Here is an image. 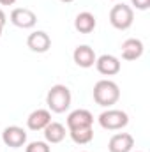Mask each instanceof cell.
Here are the masks:
<instances>
[{
    "instance_id": "obj_1",
    "label": "cell",
    "mask_w": 150,
    "mask_h": 152,
    "mask_svg": "<svg viewBox=\"0 0 150 152\" xmlns=\"http://www.w3.org/2000/svg\"><path fill=\"white\" fill-rule=\"evenodd\" d=\"M92 96H94V101L99 106L110 108V106H113L120 99V88H118V85L115 81H111V80H99L94 85Z\"/></svg>"
},
{
    "instance_id": "obj_2",
    "label": "cell",
    "mask_w": 150,
    "mask_h": 152,
    "mask_svg": "<svg viewBox=\"0 0 150 152\" xmlns=\"http://www.w3.org/2000/svg\"><path fill=\"white\" fill-rule=\"evenodd\" d=\"M71 101H73L71 90H69V87H66L62 83H57V85H53L48 90L46 104H48L50 112H53V113H64V112H67L69 106H71Z\"/></svg>"
},
{
    "instance_id": "obj_3",
    "label": "cell",
    "mask_w": 150,
    "mask_h": 152,
    "mask_svg": "<svg viewBox=\"0 0 150 152\" xmlns=\"http://www.w3.org/2000/svg\"><path fill=\"white\" fill-rule=\"evenodd\" d=\"M134 21V11L127 4H117L110 11V23L117 30H127Z\"/></svg>"
},
{
    "instance_id": "obj_4",
    "label": "cell",
    "mask_w": 150,
    "mask_h": 152,
    "mask_svg": "<svg viewBox=\"0 0 150 152\" xmlns=\"http://www.w3.org/2000/svg\"><path fill=\"white\" fill-rule=\"evenodd\" d=\"M99 126L106 131H118L129 124V115L122 110H104L99 115Z\"/></svg>"
},
{
    "instance_id": "obj_5",
    "label": "cell",
    "mask_w": 150,
    "mask_h": 152,
    "mask_svg": "<svg viewBox=\"0 0 150 152\" xmlns=\"http://www.w3.org/2000/svg\"><path fill=\"white\" fill-rule=\"evenodd\" d=\"M9 20H11V23H12L14 27H18V28H32V27H36V23H37L36 12L30 11V9H27V7H16V9H12Z\"/></svg>"
},
{
    "instance_id": "obj_6",
    "label": "cell",
    "mask_w": 150,
    "mask_h": 152,
    "mask_svg": "<svg viewBox=\"0 0 150 152\" xmlns=\"http://www.w3.org/2000/svg\"><path fill=\"white\" fill-rule=\"evenodd\" d=\"M2 142L11 149H20L27 143V131L20 126H9L2 133Z\"/></svg>"
},
{
    "instance_id": "obj_7",
    "label": "cell",
    "mask_w": 150,
    "mask_h": 152,
    "mask_svg": "<svg viewBox=\"0 0 150 152\" xmlns=\"http://www.w3.org/2000/svg\"><path fill=\"white\" fill-rule=\"evenodd\" d=\"M94 126V115L88 110H74L67 115V129L74 131V129H83V127H92Z\"/></svg>"
},
{
    "instance_id": "obj_8",
    "label": "cell",
    "mask_w": 150,
    "mask_h": 152,
    "mask_svg": "<svg viewBox=\"0 0 150 152\" xmlns=\"http://www.w3.org/2000/svg\"><path fill=\"white\" fill-rule=\"evenodd\" d=\"M73 60L78 67H83V69H88L95 64L97 60V55L94 51V48H90L88 44H79L76 46V50L73 51Z\"/></svg>"
},
{
    "instance_id": "obj_9",
    "label": "cell",
    "mask_w": 150,
    "mask_h": 152,
    "mask_svg": "<svg viewBox=\"0 0 150 152\" xmlns=\"http://www.w3.org/2000/svg\"><path fill=\"white\" fill-rule=\"evenodd\" d=\"M95 67H97V71L101 73V75L104 76H115L120 73V60L115 57V55H101V57H97V60H95V64H94Z\"/></svg>"
},
{
    "instance_id": "obj_10",
    "label": "cell",
    "mask_w": 150,
    "mask_h": 152,
    "mask_svg": "<svg viewBox=\"0 0 150 152\" xmlns=\"http://www.w3.org/2000/svg\"><path fill=\"white\" fill-rule=\"evenodd\" d=\"M27 46L34 53H46L51 48V37L44 30H36L27 37Z\"/></svg>"
},
{
    "instance_id": "obj_11",
    "label": "cell",
    "mask_w": 150,
    "mask_h": 152,
    "mask_svg": "<svg viewBox=\"0 0 150 152\" xmlns=\"http://www.w3.org/2000/svg\"><path fill=\"white\" fill-rule=\"evenodd\" d=\"M134 147V138L129 133H117L110 138L108 151L110 152H131Z\"/></svg>"
},
{
    "instance_id": "obj_12",
    "label": "cell",
    "mask_w": 150,
    "mask_h": 152,
    "mask_svg": "<svg viewBox=\"0 0 150 152\" xmlns=\"http://www.w3.org/2000/svg\"><path fill=\"white\" fill-rule=\"evenodd\" d=\"M122 58L124 60H138L141 55H143V51H145V46H143V42L140 41V39H125L124 42H122Z\"/></svg>"
},
{
    "instance_id": "obj_13",
    "label": "cell",
    "mask_w": 150,
    "mask_h": 152,
    "mask_svg": "<svg viewBox=\"0 0 150 152\" xmlns=\"http://www.w3.org/2000/svg\"><path fill=\"white\" fill-rule=\"evenodd\" d=\"M50 122H51V112L50 110H42V108L34 110L27 118V126H28L30 131H42Z\"/></svg>"
},
{
    "instance_id": "obj_14",
    "label": "cell",
    "mask_w": 150,
    "mask_h": 152,
    "mask_svg": "<svg viewBox=\"0 0 150 152\" xmlns=\"http://www.w3.org/2000/svg\"><path fill=\"white\" fill-rule=\"evenodd\" d=\"M95 25H97L95 16H94L92 12H88V11L79 12L74 20V28L79 34H90V32H94Z\"/></svg>"
},
{
    "instance_id": "obj_15",
    "label": "cell",
    "mask_w": 150,
    "mask_h": 152,
    "mask_svg": "<svg viewBox=\"0 0 150 152\" xmlns=\"http://www.w3.org/2000/svg\"><path fill=\"white\" fill-rule=\"evenodd\" d=\"M44 140L46 143H60L64 138H66V127L60 124V122H50L44 129Z\"/></svg>"
},
{
    "instance_id": "obj_16",
    "label": "cell",
    "mask_w": 150,
    "mask_h": 152,
    "mask_svg": "<svg viewBox=\"0 0 150 152\" xmlns=\"http://www.w3.org/2000/svg\"><path fill=\"white\" fill-rule=\"evenodd\" d=\"M71 134V140L78 143V145H87L94 140V129L92 127H83V129H74V131H69Z\"/></svg>"
},
{
    "instance_id": "obj_17",
    "label": "cell",
    "mask_w": 150,
    "mask_h": 152,
    "mask_svg": "<svg viewBox=\"0 0 150 152\" xmlns=\"http://www.w3.org/2000/svg\"><path fill=\"white\" fill-rule=\"evenodd\" d=\"M25 152H51V149H50V143L46 142H30L25 147Z\"/></svg>"
},
{
    "instance_id": "obj_18",
    "label": "cell",
    "mask_w": 150,
    "mask_h": 152,
    "mask_svg": "<svg viewBox=\"0 0 150 152\" xmlns=\"http://www.w3.org/2000/svg\"><path fill=\"white\" fill-rule=\"evenodd\" d=\"M131 4H133L138 11H147L150 7V0H131Z\"/></svg>"
},
{
    "instance_id": "obj_19",
    "label": "cell",
    "mask_w": 150,
    "mask_h": 152,
    "mask_svg": "<svg viewBox=\"0 0 150 152\" xmlns=\"http://www.w3.org/2000/svg\"><path fill=\"white\" fill-rule=\"evenodd\" d=\"M5 21H7V16H5V12H4V11L0 9V37H2V32H4Z\"/></svg>"
},
{
    "instance_id": "obj_20",
    "label": "cell",
    "mask_w": 150,
    "mask_h": 152,
    "mask_svg": "<svg viewBox=\"0 0 150 152\" xmlns=\"http://www.w3.org/2000/svg\"><path fill=\"white\" fill-rule=\"evenodd\" d=\"M16 4V0H0V5H12Z\"/></svg>"
},
{
    "instance_id": "obj_21",
    "label": "cell",
    "mask_w": 150,
    "mask_h": 152,
    "mask_svg": "<svg viewBox=\"0 0 150 152\" xmlns=\"http://www.w3.org/2000/svg\"><path fill=\"white\" fill-rule=\"evenodd\" d=\"M60 2H64V4H71V2H74V0H60Z\"/></svg>"
},
{
    "instance_id": "obj_22",
    "label": "cell",
    "mask_w": 150,
    "mask_h": 152,
    "mask_svg": "<svg viewBox=\"0 0 150 152\" xmlns=\"http://www.w3.org/2000/svg\"><path fill=\"white\" fill-rule=\"evenodd\" d=\"M111 2H115V0H111Z\"/></svg>"
}]
</instances>
